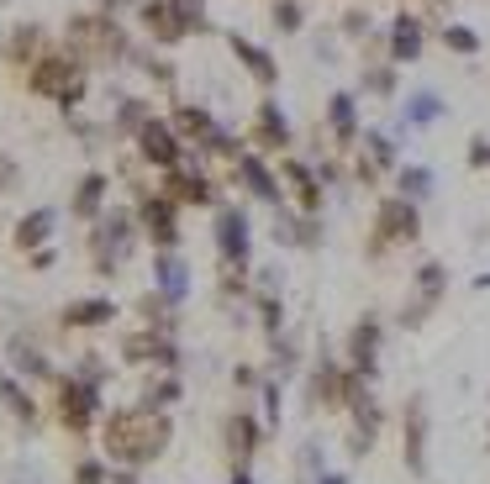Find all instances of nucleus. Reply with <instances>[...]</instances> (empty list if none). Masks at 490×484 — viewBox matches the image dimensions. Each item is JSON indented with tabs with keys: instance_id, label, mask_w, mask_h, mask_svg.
<instances>
[{
	"instance_id": "obj_1",
	"label": "nucleus",
	"mask_w": 490,
	"mask_h": 484,
	"mask_svg": "<svg viewBox=\"0 0 490 484\" xmlns=\"http://www.w3.org/2000/svg\"><path fill=\"white\" fill-rule=\"evenodd\" d=\"M106 442H111V453L117 458H154L164 442H169V422L164 416H143V411H132V416H117L111 432H106Z\"/></svg>"
},
{
	"instance_id": "obj_2",
	"label": "nucleus",
	"mask_w": 490,
	"mask_h": 484,
	"mask_svg": "<svg viewBox=\"0 0 490 484\" xmlns=\"http://www.w3.org/2000/svg\"><path fill=\"white\" fill-rule=\"evenodd\" d=\"M32 90L53 95L63 111L80 106V95H85V63L69 59V53H48V59H37V63H32Z\"/></svg>"
},
{
	"instance_id": "obj_3",
	"label": "nucleus",
	"mask_w": 490,
	"mask_h": 484,
	"mask_svg": "<svg viewBox=\"0 0 490 484\" xmlns=\"http://www.w3.org/2000/svg\"><path fill=\"white\" fill-rule=\"evenodd\" d=\"M137 148H143V158H148L154 169H180L184 163V143L174 137V126L158 121V116H148L137 126Z\"/></svg>"
},
{
	"instance_id": "obj_4",
	"label": "nucleus",
	"mask_w": 490,
	"mask_h": 484,
	"mask_svg": "<svg viewBox=\"0 0 490 484\" xmlns=\"http://www.w3.org/2000/svg\"><path fill=\"white\" fill-rule=\"evenodd\" d=\"M95 258H100V269H117L127 258V247H132V216L127 211H111L100 216V227H95Z\"/></svg>"
},
{
	"instance_id": "obj_5",
	"label": "nucleus",
	"mask_w": 490,
	"mask_h": 484,
	"mask_svg": "<svg viewBox=\"0 0 490 484\" xmlns=\"http://www.w3.org/2000/svg\"><path fill=\"white\" fill-rule=\"evenodd\" d=\"M137 221L148 227V237H154L158 247H174V242H180V206H174L169 195H143V200H137Z\"/></svg>"
},
{
	"instance_id": "obj_6",
	"label": "nucleus",
	"mask_w": 490,
	"mask_h": 484,
	"mask_svg": "<svg viewBox=\"0 0 490 484\" xmlns=\"http://www.w3.org/2000/svg\"><path fill=\"white\" fill-rule=\"evenodd\" d=\"M422 232V216L411 200H380V221H374V242L391 247V242H411Z\"/></svg>"
},
{
	"instance_id": "obj_7",
	"label": "nucleus",
	"mask_w": 490,
	"mask_h": 484,
	"mask_svg": "<svg viewBox=\"0 0 490 484\" xmlns=\"http://www.w3.org/2000/svg\"><path fill=\"white\" fill-rule=\"evenodd\" d=\"M74 48H90V53H111V59H127V37L111 16H80L74 22Z\"/></svg>"
},
{
	"instance_id": "obj_8",
	"label": "nucleus",
	"mask_w": 490,
	"mask_h": 484,
	"mask_svg": "<svg viewBox=\"0 0 490 484\" xmlns=\"http://www.w3.org/2000/svg\"><path fill=\"white\" fill-rule=\"evenodd\" d=\"M216 247H221L227 264H238V269L248 264V253H253V227H248L243 211H221V216H216Z\"/></svg>"
},
{
	"instance_id": "obj_9",
	"label": "nucleus",
	"mask_w": 490,
	"mask_h": 484,
	"mask_svg": "<svg viewBox=\"0 0 490 484\" xmlns=\"http://www.w3.org/2000/svg\"><path fill=\"white\" fill-rule=\"evenodd\" d=\"M227 48H232V59L243 63V69L253 74V79H259V85H275V79H279L275 53H269V48H259L253 37H243V32H227Z\"/></svg>"
},
{
	"instance_id": "obj_10",
	"label": "nucleus",
	"mask_w": 490,
	"mask_h": 484,
	"mask_svg": "<svg viewBox=\"0 0 490 484\" xmlns=\"http://www.w3.org/2000/svg\"><path fill=\"white\" fill-rule=\"evenodd\" d=\"M279 174L290 180V195H296L301 211H316V206H322V180H316L311 163H301V158H279Z\"/></svg>"
},
{
	"instance_id": "obj_11",
	"label": "nucleus",
	"mask_w": 490,
	"mask_h": 484,
	"mask_svg": "<svg viewBox=\"0 0 490 484\" xmlns=\"http://www.w3.org/2000/svg\"><path fill=\"white\" fill-rule=\"evenodd\" d=\"M169 174H174V180H169V200H174V206H212L216 200V184L206 180V174H201V169H169Z\"/></svg>"
},
{
	"instance_id": "obj_12",
	"label": "nucleus",
	"mask_w": 490,
	"mask_h": 484,
	"mask_svg": "<svg viewBox=\"0 0 490 484\" xmlns=\"http://www.w3.org/2000/svg\"><path fill=\"white\" fill-rule=\"evenodd\" d=\"M238 180H243V190L259 195V200H275V206L285 200V195H279V180L269 174V163H264L259 153H238Z\"/></svg>"
},
{
	"instance_id": "obj_13",
	"label": "nucleus",
	"mask_w": 490,
	"mask_h": 484,
	"mask_svg": "<svg viewBox=\"0 0 490 484\" xmlns=\"http://www.w3.org/2000/svg\"><path fill=\"white\" fill-rule=\"evenodd\" d=\"M95 405H100V395H95L90 379H69L63 385V422L69 426H90Z\"/></svg>"
},
{
	"instance_id": "obj_14",
	"label": "nucleus",
	"mask_w": 490,
	"mask_h": 484,
	"mask_svg": "<svg viewBox=\"0 0 490 484\" xmlns=\"http://www.w3.org/2000/svg\"><path fill=\"white\" fill-rule=\"evenodd\" d=\"M53 232H59V211L37 206V211H27L16 221V247H42V242H53Z\"/></svg>"
},
{
	"instance_id": "obj_15",
	"label": "nucleus",
	"mask_w": 490,
	"mask_h": 484,
	"mask_svg": "<svg viewBox=\"0 0 490 484\" xmlns=\"http://www.w3.org/2000/svg\"><path fill=\"white\" fill-rule=\"evenodd\" d=\"M137 11H143V27L154 32L158 42H180V16H174V5L169 0H137Z\"/></svg>"
},
{
	"instance_id": "obj_16",
	"label": "nucleus",
	"mask_w": 490,
	"mask_h": 484,
	"mask_svg": "<svg viewBox=\"0 0 490 484\" xmlns=\"http://www.w3.org/2000/svg\"><path fill=\"white\" fill-rule=\"evenodd\" d=\"M253 137H259L264 148H285V143H290V121H285V106H279V100H264V106H259Z\"/></svg>"
},
{
	"instance_id": "obj_17",
	"label": "nucleus",
	"mask_w": 490,
	"mask_h": 484,
	"mask_svg": "<svg viewBox=\"0 0 490 484\" xmlns=\"http://www.w3.org/2000/svg\"><path fill=\"white\" fill-rule=\"evenodd\" d=\"M422 48H428L422 22H417V16H396V22H391V53H396L400 63H411V59H422Z\"/></svg>"
},
{
	"instance_id": "obj_18",
	"label": "nucleus",
	"mask_w": 490,
	"mask_h": 484,
	"mask_svg": "<svg viewBox=\"0 0 490 484\" xmlns=\"http://www.w3.org/2000/svg\"><path fill=\"white\" fill-rule=\"evenodd\" d=\"M327 126L337 132V143H353V137H359V100L348 90H337L333 100H327Z\"/></svg>"
},
{
	"instance_id": "obj_19",
	"label": "nucleus",
	"mask_w": 490,
	"mask_h": 484,
	"mask_svg": "<svg viewBox=\"0 0 490 484\" xmlns=\"http://www.w3.org/2000/svg\"><path fill=\"white\" fill-rule=\"evenodd\" d=\"M184 290H190V269H184V258L164 253V258H158V295H169V301H184Z\"/></svg>"
},
{
	"instance_id": "obj_20",
	"label": "nucleus",
	"mask_w": 490,
	"mask_h": 484,
	"mask_svg": "<svg viewBox=\"0 0 490 484\" xmlns=\"http://www.w3.org/2000/svg\"><path fill=\"white\" fill-rule=\"evenodd\" d=\"M106 174H85L80 180V190H74V211L80 216H100V206H106Z\"/></svg>"
},
{
	"instance_id": "obj_21",
	"label": "nucleus",
	"mask_w": 490,
	"mask_h": 484,
	"mask_svg": "<svg viewBox=\"0 0 490 484\" xmlns=\"http://www.w3.org/2000/svg\"><path fill=\"white\" fill-rule=\"evenodd\" d=\"M432 169H422V163H406V169H400V200H411V206H417V200H428L432 195Z\"/></svg>"
},
{
	"instance_id": "obj_22",
	"label": "nucleus",
	"mask_w": 490,
	"mask_h": 484,
	"mask_svg": "<svg viewBox=\"0 0 490 484\" xmlns=\"http://www.w3.org/2000/svg\"><path fill=\"white\" fill-rule=\"evenodd\" d=\"M374 353H380V327L364 321V327L353 332V368H359V374H374Z\"/></svg>"
},
{
	"instance_id": "obj_23",
	"label": "nucleus",
	"mask_w": 490,
	"mask_h": 484,
	"mask_svg": "<svg viewBox=\"0 0 490 484\" xmlns=\"http://www.w3.org/2000/svg\"><path fill=\"white\" fill-rule=\"evenodd\" d=\"M438 116H443V100H438L432 90L406 95V121H411V126H432Z\"/></svg>"
},
{
	"instance_id": "obj_24",
	"label": "nucleus",
	"mask_w": 490,
	"mask_h": 484,
	"mask_svg": "<svg viewBox=\"0 0 490 484\" xmlns=\"http://www.w3.org/2000/svg\"><path fill=\"white\" fill-rule=\"evenodd\" d=\"M364 148H369L364 174H380V169H396V143H391L385 132H364Z\"/></svg>"
},
{
	"instance_id": "obj_25",
	"label": "nucleus",
	"mask_w": 490,
	"mask_h": 484,
	"mask_svg": "<svg viewBox=\"0 0 490 484\" xmlns=\"http://www.w3.org/2000/svg\"><path fill=\"white\" fill-rule=\"evenodd\" d=\"M111 316H117V305H111V301H80V305L63 311L69 327H95V321H111Z\"/></svg>"
},
{
	"instance_id": "obj_26",
	"label": "nucleus",
	"mask_w": 490,
	"mask_h": 484,
	"mask_svg": "<svg viewBox=\"0 0 490 484\" xmlns=\"http://www.w3.org/2000/svg\"><path fill=\"white\" fill-rule=\"evenodd\" d=\"M169 5H174V16H180V32H184V37L206 27V0H169Z\"/></svg>"
},
{
	"instance_id": "obj_27",
	"label": "nucleus",
	"mask_w": 490,
	"mask_h": 484,
	"mask_svg": "<svg viewBox=\"0 0 490 484\" xmlns=\"http://www.w3.org/2000/svg\"><path fill=\"white\" fill-rule=\"evenodd\" d=\"M443 42H448L454 53H480V32H475V27H464V22H459V27H448V32H443Z\"/></svg>"
},
{
	"instance_id": "obj_28",
	"label": "nucleus",
	"mask_w": 490,
	"mask_h": 484,
	"mask_svg": "<svg viewBox=\"0 0 490 484\" xmlns=\"http://www.w3.org/2000/svg\"><path fill=\"white\" fill-rule=\"evenodd\" d=\"M143 121H148V106H143V100H122V106H117V126H122V132H137Z\"/></svg>"
},
{
	"instance_id": "obj_29",
	"label": "nucleus",
	"mask_w": 490,
	"mask_h": 484,
	"mask_svg": "<svg viewBox=\"0 0 490 484\" xmlns=\"http://www.w3.org/2000/svg\"><path fill=\"white\" fill-rule=\"evenodd\" d=\"M301 16H306L301 0H279V5H275V27L279 32H301Z\"/></svg>"
},
{
	"instance_id": "obj_30",
	"label": "nucleus",
	"mask_w": 490,
	"mask_h": 484,
	"mask_svg": "<svg viewBox=\"0 0 490 484\" xmlns=\"http://www.w3.org/2000/svg\"><path fill=\"white\" fill-rule=\"evenodd\" d=\"M37 42H42V27H16V37H11V59L37 53Z\"/></svg>"
},
{
	"instance_id": "obj_31",
	"label": "nucleus",
	"mask_w": 490,
	"mask_h": 484,
	"mask_svg": "<svg viewBox=\"0 0 490 484\" xmlns=\"http://www.w3.org/2000/svg\"><path fill=\"white\" fill-rule=\"evenodd\" d=\"M0 395H5V405H11V411H16L22 422H32V400H27V395H22V390H16L11 379H0Z\"/></svg>"
},
{
	"instance_id": "obj_32",
	"label": "nucleus",
	"mask_w": 490,
	"mask_h": 484,
	"mask_svg": "<svg viewBox=\"0 0 490 484\" xmlns=\"http://www.w3.org/2000/svg\"><path fill=\"white\" fill-rule=\"evenodd\" d=\"M253 437H259V426L248 422V416H238V422H232V448H243V453H248V448H253Z\"/></svg>"
},
{
	"instance_id": "obj_33",
	"label": "nucleus",
	"mask_w": 490,
	"mask_h": 484,
	"mask_svg": "<svg viewBox=\"0 0 490 484\" xmlns=\"http://www.w3.org/2000/svg\"><path fill=\"white\" fill-rule=\"evenodd\" d=\"M364 90H374V95H391V90H396V74H391V69H369Z\"/></svg>"
},
{
	"instance_id": "obj_34",
	"label": "nucleus",
	"mask_w": 490,
	"mask_h": 484,
	"mask_svg": "<svg viewBox=\"0 0 490 484\" xmlns=\"http://www.w3.org/2000/svg\"><path fill=\"white\" fill-rule=\"evenodd\" d=\"M469 158H475L480 169H490V143H485V137H475V143H469Z\"/></svg>"
},
{
	"instance_id": "obj_35",
	"label": "nucleus",
	"mask_w": 490,
	"mask_h": 484,
	"mask_svg": "<svg viewBox=\"0 0 490 484\" xmlns=\"http://www.w3.org/2000/svg\"><path fill=\"white\" fill-rule=\"evenodd\" d=\"M80 484H100V463H85V469H80Z\"/></svg>"
},
{
	"instance_id": "obj_36",
	"label": "nucleus",
	"mask_w": 490,
	"mask_h": 484,
	"mask_svg": "<svg viewBox=\"0 0 490 484\" xmlns=\"http://www.w3.org/2000/svg\"><path fill=\"white\" fill-rule=\"evenodd\" d=\"M16 180V163H11V158H0V184H11Z\"/></svg>"
},
{
	"instance_id": "obj_37",
	"label": "nucleus",
	"mask_w": 490,
	"mask_h": 484,
	"mask_svg": "<svg viewBox=\"0 0 490 484\" xmlns=\"http://www.w3.org/2000/svg\"><path fill=\"white\" fill-rule=\"evenodd\" d=\"M106 11H122V5H137V0H100Z\"/></svg>"
},
{
	"instance_id": "obj_38",
	"label": "nucleus",
	"mask_w": 490,
	"mask_h": 484,
	"mask_svg": "<svg viewBox=\"0 0 490 484\" xmlns=\"http://www.w3.org/2000/svg\"><path fill=\"white\" fill-rule=\"evenodd\" d=\"M322 484H348V479H343V474H322Z\"/></svg>"
},
{
	"instance_id": "obj_39",
	"label": "nucleus",
	"mask_w": 490,
	"mask_h": 484,
	"mask_svg": "<svg viewBox=\"0 0 490 484\" xmlns=\"http://www.w3.org/2000/svg\"><path fill=\"white\" fill-rule=\"evenodd\" d=\"M480 284H485V290H490V274H480Z\"/></svg>"
},
{
	"instance_id": "obj_40",
	"label": "nucleus",
	"mask_w": 490,
	"mask_h": 484,
	"mask_svg": "<svg viewBox=\"0 0 490 484\" xmlns=\"http://www.w3.org/2000/svg\"><path fill=\"white\" fill-rule=\"evenodd\" d=\"M238 484H253V479H243V474H238Z\"/></svg>"
}]
</instances>
